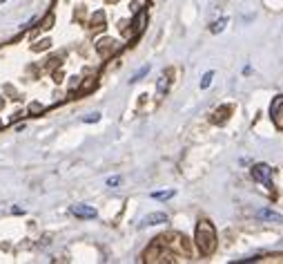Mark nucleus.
Returning a JSON list of instances; mask_svg holds the SVG:
<instances>
[{
	"instance_id": "nucleus-13",
	"label": "nucleus",
	"mask_w": 283,
	"mask_h": 264,
	"mask_svg": "<svg viewBox=\"0 0 283 264\" xmlns=\"http://www.w3.org/2000/svg\"><path fill=\"white\" fill-rule=\"evenodd\" d=\"M0 2H5V0H0Z\"/></svg>"
},
{
	"instance_id": "nucleus-11",
	"label": "nucleus",
	"mask_w": 283,
	"mask_h": 264,
	"mask_svg": "<svg viewBox=\"0 0 283 264\" xmlns=\"http://www.w3.org/2000/svg\"><path fill=\"white\" fill-rule=\"evenodd\" d=\"M120 184V177L118 175H114V177H110V179H107V186L110 188H116Z\"/></svg>"
},
{
	"instance_id": "nucleus-12",
	"label": "nucleus",
	"mask_w": 283,
	"mask_h": 264,
	"mask_svg": "<svg viewBox=\"0 0 283 264\" xmlns=\"http://www.w3.org/2000/svg\"><path fill=\"white\" fill-rule=\"evenodd\" d=\"M98 119H101V114H98V112H94V114H91V117H85V119H83V121H85V123H96Z\"/></svg>"
},
{
	"instance_id": "nucleus-7",
	"label": "nucleus",
	"mask_w": 283,
	"mask_h": 264,
	"mask_svg": "<svg viewBox=\"0 0 283 264\" xmlns=\"http://www.w3.org/2000/svg\"><path fill=\"white\" fill-rule=\"evenodd\" d=\"M174 195H176L174 191H159V193H152V199H161V201H165V199H172Z\"/></svg>"
},
{
	"instance_id": "nucleus-2",
	"label": "nucleus",
	"mask_w": 283,
	"mask_h": 264,
	"mask_svg": "<svg viewBox=\"0 0 283 264\" xmlns=\"http://www.w3.org/2000/svg\"><path fill=\"white\" fill-rule=\"evenodd\" d=\"M252 177H255L256 181H261L263 186H272V168H270L268 164H256V166H252Z\"/></svg>"
},
{
	"instance_id": "nucleus-10",
	"label": "nucleus",
	"mask_w": 283,
	"mask_h": 264,
	"mask_svg": "<svg viewBox=\"0 0 283 264\" xmlns=\"http://www.w3.org/2000/svg\"><path fill=\"white\" fill-rule=\"evenodd\" d=\"M147 72H149V65H143V67H141L139 72H136L134 76L130 78V83H136V81H141V78H143V76H145V74H147Z\"/></svg>"
},
{
	"instance_id": "nucleus-9",
	"label": "nucleus",
	"mask_w": 283,
	"mask_h": 264,
	"mask_svg": "<svg viewBox=\"0 0 283 264\" xmlns=\"http://www.w3.org/2000/svg\"><path fill=\"white\" fill-rule=\"evenodd\" d=\"M212 78H214V72H212V69L203 74V78H201V90H207V88H210V85H212Z\"/></svg>"
},
{
	"instance_id": "nucleus-5",
	"label": "nucleus",
	"mask_w": 283,
	"mask_h": 264,
	"mask_svg": "<svg viewBox=\"0 0 283 264\" xmlns=\"http://www.w3.org/2000/svg\"><path fill=\"white\" fill-rule=\"evenodd\" d=\"M256 217H259V220H265V222H277V224L283 222L281 213H277V210H272V208H259L256 210Z\"/></svg>"
},
{
	"instance_id": "nucleus-3",
	"label": "nucleus",
	"mask_w": 283,
	"mask_h": 264,
	"mask_svg": "<svg viewBox=\"0 0 283 264\" xmlns=\"http://www.w3.org/2000/svg\"><path fill=\"white\" fill-rule=\"evenodd\" d=\"M72 213L76 217H83V220H94V217L98 215L96 208H91V206H87V204H74L72 206Z\"/></svg>"
},
{
	"instance_id": "nucleus-8",
	"label": "nucleus",
	"mask_w": 283,
	"mask_h": 264,
	"mask_svg": "<svg viewBox=\"0 0 283 264\" xmlns=\"http://www.w3.org/2000/svg\"><path fill=\"white\" fill-rule=\"evenodd\" d=\"M226 25H227V18H221V20H216L214 25L210 27V32L212 34H221L223 30H226Z\"/></svg>"
},
{
	"instance_id": "nucleus-4",
	"label": "nucleus",
	"mask_w": 283,
	"mask_h": 264,
	"mask_svg": "<svg viewBox=\"0 0 283 264\" xmlns=\"http://www.w3.org/2000/svg\"><path fill=\"white\" fill-rule=\"evenodd\" d=\"M168 222V213H149V215L143 217V222H141V229H145V226H156V224H165Z\"/></svg>"
},
{
	"instance_id": "nucleus-6",
	"label": "nucleus",
	"mask_w": 283,
	"mask_h": 264,
	"mask_svg": "<svg viewBox=\"0 0 283 264\" xmlns=\"http://www.w3.org/2000/svg\"><path fill=\"white\" fill-rule=\"evenodd\" d=\"M168 85H170V78L163 74V76L159 78V83H156V94H159V97H163V94L168 92Z\"/></svg>"
},
{
	"instance_id": "nucleus-1",
	"label": "nucleus",
	"mask_w": 283,
	"mask_h": 264,
	"mask_svg": "<svg viewBox=\"0 0 283 264\" xmlns=\"http://www.w3.org/2000/svg\"><path fill=\"white\" fill-rule=\"evenodd\" d=\"M197 246L203 255H212L216 249V231L207 220H201L197 224Z\"/></svg>"
}]
</instances>
